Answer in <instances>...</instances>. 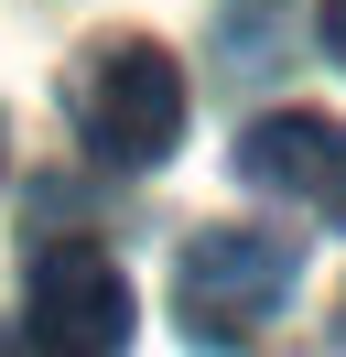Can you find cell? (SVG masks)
<instances>
[{
    "instance_id": "cell-2",
    "label": "cell",
    "mask_w": 346,
    "mask_h": 357,
    "mask_svg": "<svg viewBox=\"0 0 346 357\" xmlns=\"http://www.w3.org/2000/svg\"><path fill=\"white\" fill-rule=\"evenodd\" d=\"M292 292V238L281 227H206V238L173 260V314H184L195 347H238L260 335Z\"/></svg>"
},
{
    "instance_id": "cell-5",
    "label": "cell",
    "mask_w": 346,
    "mask_h": 357,
    "mask_svg": "<svg viewBox=\"0 0 346 357\" xmlns=\"http://www.w3.org/2000/svg\"><path fill=\"white\" fill-rule=\"evenodd\" d=\"M314 22H324V54H336V66H346V0H324Z\"/></svg>"
},
{
    "instance_id": "cell-4",
    "label": "cell",
    "mask_w": 346,
    "mask_h": 357,
    "mask_svg": "<svg viewBox=\"0 0 346 357\" xmlns=\"http://www.w3.org/2000/svg\"><path fill=\"white\" fill-rule=\"evenodd\" d=\"M238 184L281 195L292 217H314V227H346V119H314V109L249 119V141H238Z\"/></svg>"
},
{
    "instance_id": "cell-3",
    "label": "cell",
    "mask_w": 346,
    "mask_h": 357,
    "mask_svg": "<svg viewBox=\"0 0 346 357\" xmlns=\"http://www.w3.org/2000/svg\"><path fill=\"white\" fill-rule=\"evenodd\" d=\"M22 314H33V347H54V357L130 347V282L86 227H54L22 249Z\"/></svg>"
},
{
    "instance_id": "cell-6",
    "label": "cell",
    "mask_w": 346,
    "mask_h": 357,
    "mask_svg": "<svg viewBox=\"0 0 346 357\" xmlns=\"http://www.w3.org/2000/svg\"><path fill=\"white\" fill-rule=\"evenodd\" d=\"M336 335H346V314H336Z\"/></svg>"
},
{
    "instance_id": "cell-1",
    "label": "cell",
    "mask_w": 346,
    "mask_h": 357,
    "mask_svg": "<svg viewBox=\"0 0 346 357\" xmlns=\"http://www.w3.org/2000/svg\"><path fill=\"white\" fill-rule=\"evenodd\" d=\"M65 119H76V141L98 162L151 174V162H173V141H184V66H173L151 33H108V44H86L76 76H65Z\"/></svg>"
}]
</instances>
